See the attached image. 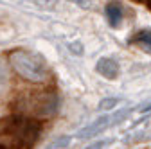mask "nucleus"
Listing matches in <instances>:
<instances>
[{"mask_svg": "<svg viewBox=\"0 0 151 149\" xmlns=\"http://www.w3.org/2000/svg\"><path fill=\"white\" fill-rule=\"evenodd\" d=\"M42 126L34 117L16 113L9 115L0 122V135H6L14 147H31L40 137Z\"/></svg>", "mask_w": 151, "mask_h": 149, "instance_id": "1", "label": "nucleus"}, {"mask_svg": "<svg viewBox=\"0 0 151 149\" xmlns=\"http://www.w3.org/2000/svg\"><path fill=\"white\" fill-rule=\"evenodd\" d=\"M9 65L11 68L29 83H43L49 76L47 65L40 54L25 49H14L9 52Z\"/></svg>", "mask_w": 151, "mask_h": 149, "instance_id": "2", "label": "nucleus"}, {"mask_svg": "<svg viewBox=\"0 0 151 149\" xmlns=\"http://www.w3.org/2000/svg\"><path fill=\"white\" fill-rule=\"evenodd\" d=\"M14 110L34 119L40 117H52L58 111V95L54 92H43V94H31L14 102Z\"/></svg>", "mask_w": 151, "mask_h": 149, "instance_id": "3", "label": "nucleus"}, {"mask_svg": "<svg viewBox=\"0 0 151 149\" xmlns=\"http://www.w3.org/2000/svg\"><path fill=\"white\" fill-rule=\"evenodd\" d=\"M96 70L106 79H115L119 76V63L111 58H101L96 65Z\"/></svg>", "mask_w": 151, "mask_h": 149, "instance_id": "4", "label": "nucleus"}, {"mask_svg": "<svg viewBox=\"0 0 151 149\" xmlns=\"http://www.w3.org/2000/svg\"><path fill=\"white\" fill-rule=\"evenodd\" d=\"M104 13H106V18H108V24H110L111 27H119V25H121L124 14H122V6L117 2V0H111V2H108Z\"/></svg>", "mask_w": 151, "mask_h": 149, "instance_id": "5", "label": "nucleus"}, {"mask_svg": "<svg viewBox=\"0 0 151 149\" xmlns=\"http://www.w3.org/2000/svg\"><path fill=\"white\" fill-rule=\"evenodd\" d=\"M111 117L110 115H104V117H99L96 122H93V124H90L88 128H85L83 129V131L78 135L79 138H90V137H93V135H97L99 131H103V129L106 128V126H110L111 124Z\"/></svg>", "mask_w": 151, "mask_h": 149, "instance_id": "6", "label": "nucleus"}, {"mask_svg": "<svg viewBox=\"0 0 151 149\" xmlns=\"http://www.w3.org/2000/svg\"><path fill=\"white\" fill-rule=\"evenodd\" d=\"M131 43L139 45L140 49H144L146 52H151V29H144L139 31L133 38H131Z\"/></svg>", "mask_w": 151, "mask_h": 149, "instance_id": "7", "label": "nucleus"}, {"mask_svg": "<svg viewBox=\"0 0 151 149\" xmlns=\"http://www.w3.org/2000/svg\"><path fill=\"white\" fill-rule=\"evenodd\" d=\"M119 101L117 99H104L101 104H99V110H110V108H113Z\"/></svg>", "mask_w": 151, "mask_h": 149, "instance_id": "8", "label": "nucleus"}, {"mask_svg": "<svg viewBox=\"0 0 151 149\" xmlns=\"http://www.w3.org/2000/svg\"><path fill=\"white\" fill-rule=\"evenodd\" d=\"M135 2H140L142 4V2H147V0H135Z\"/></svg>", "mask_w": 151, "mask_h": 149, "instance_id": "9", "label": "nucleus"}]
</instances>
